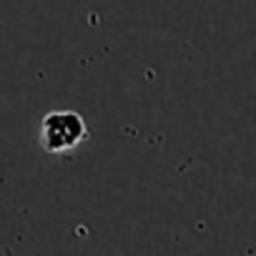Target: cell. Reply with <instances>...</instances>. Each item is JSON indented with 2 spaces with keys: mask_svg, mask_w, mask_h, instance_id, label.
I'll use <instances>...</instances> for the list:
<instances>
[{
  "mask_svg": "<svg viewBox=\"0 0 256 256\" xmlns=\"http://www.w3.org/2000/svg\"><path fill=\"white\" fill-rule=\"evenodd\" d=\"M88 138V126L76 110H50L40 120L38 141L46 154L63 156L76 151Z\"/></svg>",
  "mask_w": 256,
  "mask_h": 256,
  "instance_id": "cell-1",
  "label": "cell"
}]
</instances>
